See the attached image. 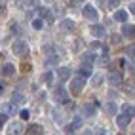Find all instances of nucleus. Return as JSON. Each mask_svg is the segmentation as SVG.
Listing matches in <instances>:
<instances>
[{"instance_id": "f257e3e1", "label": "nucleus", "mask_w": 135, "mask_h": 135, "mask_svg": "<svg viewBox=\"0 0 135 135\" xmlns=\"http://www.w3.org/2000/svg\"><path fill=\"white\" fill-rule=\"evenodd\" d=\"M12 51L15 53L17 57H27V55H29V44L19 38V40H15L12 44Z\"/></svg>"}, {"instance_id": "f03ea898", "label": "nucleus", "mask_w": 135, "mask_h": 135, "mask_svg": "<svg viewBox=\"0 0 135 135\" xmlns=\"http://www.w3.org/2000/svg\"><path fill=\"white\" fill-rule=\"evenodd\" d=\"M53 97H55V101L61 103V105H65V103L70 101V95H69L65 86H55V89H53Z\"/></svg>"}, {"instance_id": "7ed1b4c3", "label": "nucleus", "mask_w": 135, "mask_h": 135, "mask_svg": "<svg viewBox=\"0 0 135 135\" xmlns=\"http://www.w3.org/2000/svg\"><path fill=\"white\" fill-rule=\"evenodd\" d=\"M84 86H86V78L84 76H74L73 80H70V91H73L74 95H78L80 91H82V89H84Z\"/></svg>"}, {"instance_id": "20e7f679", "label": "nucleus", "mask_w": 135, "mask_h": 135, "mask_svg": "<svg viewBox=\"0 0 135 135\" xmlns=\"http://www.w3.org/2000/svg\"><path fill=\"white\" fill-rule=\"evenodd\" d=\"M82 15L86 17V19H89V21H97V19H99V12H97V8L91 6V4H86V6L82 8Z\"/></svg>"}, {"instance_id": "39448f33", "label": "nucleus", "mask_w": 135, "mask_h": 135, "mask_svg": "<svg viewBox=\"0 0 135 135\" xmlns=\"http://www.w3.org/2000/svg\"><path fill=\"white\" fill-rule=\"evenodd\" d=\"M131 118H133V114H129V112H122V114H116V124H118V128H120V129H126V128L129 126Z\"/></svg>"}, {"instance_id": "423d86ee", "label": "nucleus", "mask_w": 135, "mask_h": 135, "mask_svg": "<svg viewBox=\"0 0 135 135\" xmlns=\"http://www.w3.org/2000/svg\"><path fill=\"white\" fill-rule=\"evenodd\" d=\"M6 129H8V135H23V131H25L21 122H10Z\"/></svg>"}, {"instance_id": "0eeeda50", "label": "nucleus", "mask_w": 135, "mask_h": 135, "mask_svg": "<svg viewBox=\"0 0 135 135\" xmlns=\"http://www.w3.org/2000/svg\"><path fill=\"white\" fill-rule=\"evenodd\" d=\"M109 82H110V86H114V88H120V86L124 84L120 70H110V73H109Z\"/></svg>"}, {"instance_id": "6e6552de", "label": "nucleus", "mask_w": 135, "mask_h": 135, "mask_svg": "<svg viewBox=\"0 0 135 135\" xmlns=\"http://www.w3.org/2000/svg\"><path fill=\"white\" fill-rule=\"evenodd\" d=\"M0 74L6 76V78L13 76V74H15V65H13V63H4V65L0 67Z\"/></svg>"}, {"instance_id": "1a4fd4ad", "label": "nucleus", "mask_w": 135, "mask_h": 135, "mask_svg": "<svg viewBox=\"0 0 135 135\" xmlns=\"http://www.w3.org/2000/svg\"><path fill=\"white\" fill-rule=\"evenodd\" d=\"M74 21L70 19V17H65V19H61V23H59V29L63 31V32H70V31H74Z\"/></svg>"}, {"instance_id": "9d476101", "label": "nucleus", "mask_w": 135, "mask_h": 135, "mask_svg": "<svg viewBox=\"0 0 135 135\" xmlns=\"http://www.w3.org/2000/svg\"><path fill=\"white\" fill-rule=\"evenodd\" d=\"M82 114H84V116H95V114H97V105H95V103H86V105H82Z\"/></svg>"}, {"instance_id": "9b49d317", "label": "nucleus", "mask_w": 135, "mask_h": 135, "mask_svg": "<svg viewBox=\"0 0 135 135\" xmlns=\"http://www.w3.org/2000/svg\"><path fill=\"white\" fill-rule=\"evenodd\" d=\"M91 34H93V36H97V38H105V36H107V29H105L103 25L95 23V25H91Z\"/></svg>"}, {"instance_id": "f8f14e48", "label": "nucleus", "mask_w": 135, "mask_h": 135, "mask_svg": "<svg viewBox=\"0 0 135 135\" xmlns=\"http://www.w3.org/2000/svg\"><path fill=\"white\" fill-rule=\"evenodd\" d=\"M78 74H80V76H84V78H86V76H91V74H93V67H91V63H86V61H84L82 65H80Z\"/></svg>"}, {"instance_id": "ddd939ff", "label": "nucleus", "mask_w": 135, "mask_h": 135, "mask_svg": "<svg viewBox=\"0 0 135 135\" xmlns=\"http://www.w3.org/2000/svg\"><path fill=\"white\" fill-rule=\"evenodd\" d=\"M122 34H124V36H128V38H135V27H133L131 23L126 21V23L122 25Z\"/></svg>"}, {"instance_id": "4468645a", "label": "nucleus", "mask_w": 135, "mask_h": 135, "mask_svg": "<svg viewBox=\"0 0 135 135\" xmlns=\"http://www.w3.org/2000/svg\"><path fill=\"white\" fill-rule=\"evenodd\" d=\"M38 12H40V17L46 23H53V12L51 10H48V8H40Z\"/></svg>"}, {"instance_id": "2eb2a0df", "label": "nucleus", "mask_w": 135, "mask_h": 135, "mask_svg": "<svg viewBox=\"0 0 135 135\" xmlns=\"http://www.w3.org/2000/svg\"><path fill=\"white\" fill-rule=\"evenodd\" d=\"M2 112H6L8 116H10V114H15V112H17V105H15L13 101H8V103H4V109H2Z\"/></svg>"}, {"instance_id": "dca6fc26", "label": "nucleus", "mask_w": 135, "mask_h": 135, "mask_svg": "<svg viewBox=\"0 0 135 135\" xmlns=\"http://www.w3.org/2000/svg\"><path fill=\"white\" fill-rule=\"evenodd\" d=\"M80 126H82V114H76L74 116V120H73V124H69L67 126V129L69 131H74V129H78Z\"/></svg>"}, {"instance_id": "f3484780", "label": "nucleus", "mask_w": 135, "mask_h": 135, "mask_svg": "<svg viewBox=\"0 0 135 135\" xmlns=\"http://www.w3.org/2000/svg\"><path fill=\"white\" fill-rule=\"evenodd\" d=\"M57 74H59L61 80H69L70 74H73V70H70L69 67H59V69H57Z\"/></svg>"}, {"instance_id": "a211bd4d", "label": "nucleus", "mask_w": 135, "mask_h": 135, "mask_svg": "<svg viewBox=\"0 0 135 135\" xmlns=\"http://www.w3.org/2000/svg\"><path fill=\"white\" fill-rule=\"evenodd\" d=\"M53 80H55V74H53L51 70H46V73L42 74V82L46 84V86H51V84H53Z\"/></svg>"}, {"instance_id": "6ab92c4d", "label": "nucleus", "mask_w": 135, "mask_h": 135, "mask_svg": "<svg viewBox=\"0 0 135 135\" xmlns=\"http://www.w3.org/2000/svg\"><path fill=\"white\" fill-rule=\"evenodd\" d=\"M105 110H107V114H118V105H116L114 101H109V103H107L105 105Z\"/></svg>"}, {"instance_id": "aec40b11", "label": "nucleus", "mask_w": 135, "mask_h": 135, "mask_svg": "<svg viewBox=\"0 0 135 135\" xmlns=\"http://www.w3.org/2000/svg\"><path fill=\"white\" fill-rule=\"evenodd\" d=\"M114 19H116V21H120V23H126V21H128V12H126V10L114 12Z\"/></svg>"}, {"instance_id": "412c9836", "label": "nucleus", "mask_w": 135, "mask_h": 135, "mask_svg": "<svg viewBox=\"0 0 135 135\" xmlns=\"http://www.w3.org/2000/svg\"><path fill=\"white\" fill-rule=\"evenodd\" d=\"M114 69H116V70H122V69H131V67H129V63L122 57V59H118V61H114Z\"/></svg>"}, {"instance_id": "4be33fe9", "label": "nucleus", "mask_w": 135, "mask_h": 135, "mask_svg": "<svg viewBox=\"0 0 135 135\" xmlns=\"http://www.w3.org/2000/svg\"><path fill=\"white\" fill-rule=\"evenodd\" d=\"M10 101H13V103H15L17 107H19V105H21V103L25 101V97H23V93H19V91H13V93H12V99H10Z\"/></svg>"}, {"instance_id": "5701e85b", "label": "nucleus", "mask_w": 135, "mask_h": 135, "mask_svg": "<svg viewBox=\"0 0 135 135\" xmlns=\"http://www.w3.org/2000/svg\"><path fill=\"white\" fill-rule=\"evenodd\" d=\"M44 23H46V21H44V19H42V17H34V19H32V23H31V25H32V29H36V31H40V29H42V27H44Z\"/></svg>"}, {"instance_id": "b1692460", "label": "nucleus", "mask_w": 135, "mask_h": 135, "mask_svg": "<svg viewBox=\"0 0 135 135\" xmlns=\"http://www.w3.org/2000/svg\"><path fill=\"white\" fill-rule=\"evenodd\" d=\"M29 135H42V126L32 124L31 128H29Z\"/></svg>"}, {"instance_id": "393cba45", "label": "nucleus", "mask_w": 135, "mask_h": 135, "mask_svg": "<svg viewBox=\"0 0 135 135\" xmlns=\"http://www.w3.org/2000/svg\"><path fill=\"white\" fill-rule=\"evenodd\" d=\"M82 61H86V63H95L97 59H95V55H93L91 51H88V53H84V55H82Z\"/></svg>"}, {"instance_id": "a878e982", "label": "nucleus", "mask_w": 135, "mask_h": 135, "mask_svg": "<svg viewBox=\"0 0 135 135\" xmlns=\"http://www.w3.org/2000/svg\"><path fill=\"white\" fill-rule=\"evenodd\" d=\"M97 65L99 67H107V65H109V55H101L97 59Z\"/></svg>"}, {"instance_id": "bb28decb", "label": "nucleus", "mask_w": 135, "mask_h": 135, "mask_svg": "<svg viewBox=\"0 0 135 135\" xmlns=\"http://www.w3.org/2000/svg\"><path fill=\"white\" fill-rule=\"evenodd\" d=\"M126 53H128V57H133L135 55V44H131V46L126 48Z\"/></svg>"}, {"instance_id": "cd10ccee", "label": "nucleus", "mask_w": 135, "mask_h": 135, "mask_svg": "<svg viewBox=\"0 0 135 135\" xmlns=\"http://www.w3.org/2000/svg\"><path fill=\"white\" fill-rule=\"evenodd\" d=\"M55 63H57V55H53V57H48L44 65H46V67H50V65H55Z\"/></svg>"}, {"instance_id": "c85d7f7f", "label": "nucleus", "mask_w": 135, "mask_h": 135, "mask_svg": "<svg viewBox=\"0 0 135 135\" xmlns=\"http://www.w3.org/2000/svg\"><path fill=\"white\" fill-rule=\"evenodd\" d=\"M101 82H103V76H101V74L93 76V86H95V88H99V86H101Z\"/></svg>"}, {"instance_id": "c756f323", "label": "nucleus", "mask_w": 135, "mask_h": 135, "mask_svg": "<svg viewBox=\"0 0 135 135\" xmlns=\"http://www.w3.org/2000/svg\"><path fill=\"white\" fill-rule=\"evenodd\" d=\"M19 114H21V120H29V116H31V112L27 110V109H23V110H21Z\"/></svg>"}, {"instance_id": "7c9ffc66", "label": "nucleus", "mask_w": 135, "mask_h": 135, "mask_svg": "<svg viewBox=\"0 0 135 135\" xmlns=\"http://www.w3.org/2000/svg\"><path fill=\"white\" fill-rule=\"evenodd\" d=\"M6 118H8V114H6V112H0V128L6 124Z\"/></svg>"}, {"instance_id": "2f4dec72", "label": "nucleus", "mask_w": 135, "mask_h": 135, "mask_svg": "<svg viewBox=\"0 0 135 135\" xmlns=\"http://www.w3.org/2000/svg\"><path fill=\"white\" fill-rule=\"evenodd\" d=\"M93 135H109V133H107V128H97V131Z\"/></svg>"}, {"instance_id": "473e14b6", "label": "nucleus", "mask_w": 135, "mask_h": 135, "mask_svg": "<svg viewBox=\"0 0 135 135\" xmlns=\"http://www.w3.org/2000/svg\"><path fill=\"white\" fill-rule=\"evenodd\" d=\"M0 13H6V0H0Z\"/></svg>"}, {"instance_id": "72a5a7b5", "label": "nucleus", "mask_w": 135, "mask_h": 135, "mask_svg": "<svg viewBox=\"0 0 135 135\" xmlns=\"http://www.w3.org/2000/svg\"><path fill=\"white\" fill-rule=\"evenodd\" d=\"M120 34H112V44H120Z\"/></svg>"}, {"instance_id": "f704fd0d", "label": "nucleus", "mask_w": 135, "mask_h": 135, "mask_svg": "<svg viewBox=\"0 0 135 135\" xmlns=\"http://www.w3.org/2000/svg\"><path fill=\"white\" fill-rule=\"evenodd\" d=\"M118 4H120V0H109V6H110V8H116Z\"/></svg>"}, {"instance_id": "c9c22d12", "label": "nucleus", "mask_w": 135, "mask_h": 135, "mask_svg": "<svg viewBox=\"0 0 135 135\" xmlns=\"http://www.w3.org/2000/svg\"><path fill=\"white\" fill-rule=\"evenodd\" d=\"M129 12L135 15V2H131V4H129Z\"/></svg>"}, {"instance_id": "e433bc0d", "label": "nucleus", "mask_w": 135, "mask_h": 135, "mask_svg": "<svg viewBox=\"0 0 135 135\" xmlns=\"http://www.w3.org/2000/svg\"><path fill=\"white\" fill-rule=\"evenodd\" d=\"M69 4H80V0H67Z\"/></svg>"}, {"instance_id": "4c0bfd02", "label": "nucleus", "mask_w": 135, "mask_h": 135, "mask_svg": "<svg viewBox=\"0 0 135 135\" xmlns=\"http://www.w3.org/2000/svg\"><path fill=\"white\" fill-rule=\"evenodd\" d=\"M82 135H93V131H89V129H86V131H82Z\"/></svg>"}, {"instance_id": "58836bf2", "label": "nucleus", "mask_w": 135, "mask_h": 135, "mask_svg": "<svg viewBox=\"0 0 135 135\" xmlns=\"http://www.w3.org/2000/svg\"><path fill=\"white\" fill-rule=\"evenodd\" d=\"M133 118H135V107H133Z\"/></svg>"}, {"instance_id": "ea45409f", "label": "nucleus", "mask_w": 135, "mask_h": 135, "mask_svg": "<svg viewBox=\"0 0 135 135\" xmlns=\"http://www.w3.org/2000/svg\"><path fill=\"white\" fill-rule=\"evenodd\" d=\"M0 93H2V86H0Z\"/></svg>"}, {"instance_id": "a19ab883", "label": "nucleus", "mask_w": 135, "mask_h": 135, "mask_svg": "<svg viewBox=\"0 0 135 135\" xmlns=\"http://www.w3.org/2000/svg\"><path fill=\"white\" fill-rule=\"evenodd\" d=\"M80 2H84V0H80Z\"/></svg>"}]
</instances>
